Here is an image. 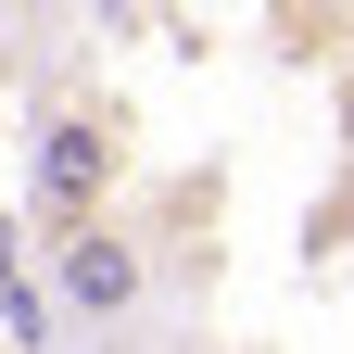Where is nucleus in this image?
Masks as SVG:
<instances>
[{
    "label": "nucleus",
    "mask_w": 354,
    "mask_h": 354,
    "mask_svg": "<svg viewBox=\"0 0 354 354\" xmlns=\"http://www.w3.org/2000/svg\"><path fill=\"white\" fill-rule=\"evenodd\" d=\"M26 177H38V215H51V228H102V190H114V127H102V114H38Z\"/></svg>",
    "instance_id": "nucleus-1"
},
{
    "label": "nucleus",
    "mask_w": 354,
    "mask_h": 354,
    "mask_svg": "<svg viewBox=\"0 0 354 354\" xmlns=\"http://www.w3.org/2000/svg\"><path fill=\"white\" fill-rule=\"evenodd\" d=\"M140 279H152V266H140V241H127L114 215H102V228H64V266H51V291H64V317H88V329H114V317H140Z\"/></svg>",
    "instance_id": "nucleus-2"
}]
</instances>
